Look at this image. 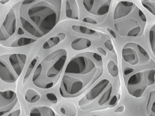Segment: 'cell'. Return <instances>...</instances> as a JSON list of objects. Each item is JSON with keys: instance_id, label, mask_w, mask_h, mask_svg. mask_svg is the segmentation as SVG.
Instances as JSON below:
<instances>
[{"instance_id": "obj_9", "label": "cell", "mask_w": 155, "mask_h": 116, "mask_svg": "<svg viewBox=\"0 0 155 116\" xmlns=\"http://www.w3.org/2000/svg\"><path fill=\"white\" fill-rule=\"evenodd\" d=\"M111 0H83V4L86 10L96 15H101L107 13L109 10Z\"/></svg>"}, {"instance_id": "obj_5", "label": "cell", "mask_w": 155, "mask_h": 116, "mask_svg": "<svg viewBox=\"0 0 155 116\" xmlns=\"http://www.w3.org/2000/svg\"><path fill=\"white\" fill-rule=\"evenodd\" d=\"M21 111L16 93L10 90L0 91V116H19Z\"/></svg>"}, {"instance_id": "obj_28", "label": "cell", "mask_w": 155, "mask_h": 116, "mask_svg": "<svg viewBox=\"0 0 155 116\" xmlns=\"http://www.w3.org/2000/svg\"><path fill=\"white\" fill-rule=\"evenodd\" d=\"M46 98L50 102L55 104L58 101L56 95L53 93H49L46 95Z\"/></svg>"}, {"instance_id": "obj_38", "label": "cell", "mask_w": 155, "mask_h": 116, "mask_svg": "<svg viewBox=\"0 0 155 116\" xmlns=\"http://www.w3.org/2000/svg\"><path fill=\"white\" fill-rule=\"evenodd\" d=\"M36 1L35 0H24L23 1L22 5H28Z\"/></svg>"}, {"instance_id": "obj_22", "label": "cell", "mask_w": 155, "mask_h": 116, "mask_svg": "<svg viewBox=\"0 0 155 116\" xmlns=\"http://www.w3.org/2000/svg\"><path fill=\"white\" fill-rule=\"evenodd\" d=\"M72 28L76 32L86 34H92L96 32L93 30L80 25H73L72 26Z\"/></svg>"}, {"instance_id": "obj_14", "label": "cell", "mask_w": 155, "mask_h": 116, "mask_svg": "<svg viewBox=\"0 0 155 116\" xmlns=\"http://www.w3.org/2000/svg\"><path fill=\"white\" fill-rule=\"evenodd\" d=\"M30 116H60L50 108L46 106L34 107L30 111Z\"/></svg>"}, {"instance_id": "obj_23", "label": "cell", "mask_w": 155, "mask_h": 116, "mask_svg": "<svg viewBox=\"0 0 155 116\" xmlns=\"http://www.w3.org/2000/svg\"><path fill=\"white\" fill-rule=\"evenodd\" d=\"M39 58L38 56H36L32 60L30 63L23 79V84H25L27 81L38 61Z\"/></svg>"}, {"instance_id": "obj_7", "label": "cell", "mask_w": 155, "mask_h": 116, "mask_svg": "<svg viewBox=\"0 0 155 116\" xmlns=\"http://www.w3.org/2000/svg\"><path fill=\"white\" fill-rule=\"evenodd\" d=\"M16 19L15 11L11 9L0 27V41H5L15 34L16 29Z\"/></svg>"}, {"instance_id": "obj_31", "label": "cell", "mask_w": 155, "mask_h": 116, "mask_svg": "<svg viewBox=\"0 0 155 116\" xmlns=\"http://www.w3.org/2000/svg\"><path fill=\"white\" fill-rule=\"evenodd\" d=\"M104 45L105 47L110 51H112L113 50V46L110 40H108L105 42Z\"/></svg>"}, {"instance_id": "obj_12", "label": "cell", "mask_w": 155, "mask_h": 116, "mask_svg": "<svg viewBox=\"0 0 155 116\" xmlns=\"http://www.w3.org/2000/svg\"><path fill=\"white\" fill-rule=\"evenodd\" d=\"M65 15L67 17L72 19L76 20L79 19L80 11L78 5L76 1H66Z\"/></svg>"}, {"instance_id": "obj_13", "label": "cell", "mask_w": 155, "mask_h": 116, "mask_svg": "<svg viewBox=\"0 0 155 116\" xmlns=\"http://www.w3.org/2000/svg\"><path fill=\"white\" fill-rule=\"evenodd\" d=\"M19 18L23 28L27 32L37 38H40L43 36L28 19L22 15H20Z\"/></svg>"}, {"instance_id": "obj_30", "label": "cell", "mask_w": 155, "mask_h": 116, "mask_svg": "<svg viewBox=\"0 0 155 116\" xmlns=\"http://www.w3.org/2000/svg\"><path fill=\"white\" fill-rule=\"evenodd\" d=\"M83 22L92 24H97V21L93 18L87 17L84 18L82 20Z\"/></svg>"}, {"instance_id": "obj_25", "label": "cell", "mask_w": 155, "mask_h": 116, "mask_svg": "<svg viewBox=\"0 0 155 116\" xmlns=\"http://www.w3.org/2000/svg\"><path fill=\"white\" fill-rule=\"evenodd\" d=\"M109 88L103 94L98 101V104L101 105L105 103L110 98L112 91V87L111 84Z\"/></svg>"}, {"instance_id": "obj_16", "label": "cell", "mask_w": 155, "mask_h": 116, "mask_svg": "<svg viewBox=\"0 0 155 116\" xmlns=\"http://www.w3.org/2000/svg\"><path fill=\"white\" fill-rule=\"evenodd\" d=\"M65 37L64 33H60L46 41L43 44V48L45 50L51 48L63 41Z\"/></svg>"}, {"instance_id": "obj_18", "label": "cell", "mask_w": 155, "mask_h": 116, "mask_svg": "<svg viewBox=\"0 0 155 116\" xmlns=\"http://www.w3.org/2000/svg\"><path fill=\"white\" fill-rule=\"evenodd\" d=\"M147 113L149 116H155V91L151 92L146 106Z\"/></svg>"}, {"instance_id": "obj_42", "label": "cell", "mask_w": 155, "mask_h": 116, "mask_svg": "<svg viewBox=\"0 0 155 116\" xmlns=\"http://www.w3.org/2000/svg\"><path fill=\"white\" fill-rule=\"evenodd\" d=\"M99 116V115H93V116Z\"/></svg>"}, {"instance_id": "obj_8", "label": "cell", "mask_w": 155, "mask_h": 116, "mask_svg": "<svg viewBox=\"0 0 155 116\" xmlns=\"http://www.w3.org/2000/svg\"><path fill=\"white\" fill-rule=\"evenodd\" d=\"M115 27L122 36L136 37L140 32V27L135 20L129 19L114 24Z\"/></svg>"}, {"instance_id": "obj_6", "label": "cell", "mask_w": 155, "mask_h": 116, "mask_svg": "<svg viewBox=\"0 0 155 116\" xmlns=\"http://www.w3.org/2000/svg\"><path fill=\"white\" fill-rule=\"evenodd\" d=\"M94 63L89 58L82 56L73 58L69 62L65 68L64 74L81 73L87 74L94 69Z\"/></svg>"}, {"instance_id": "obj_21", "label": "cell", "mask_w": 155, "mask_h": 116, "mask_svg": "<svg viewBox=\"0 0 155 116\" xmlns=\"http://www.w3.org/2000/svg\"><path fill=\"white\" fill-rule=\"evenodd\" d=\"M25 99L28 102L33 103L38 101L40 98L39 93L35 90L32 89H29L26 91L25 96Z\"/></svg>"}, {"instance_id": "obj_29", "label": "cell", "mask_w": 155, "mask_h": 116, "mask_svg": "<svg viewBox=\"0 0 155 116\" xmlns=\"http://www.w3.org/2000/svg\"><path fill=\"white\" fill-rule=\"evenodd\" d=\"M137 47L140 53L145 57L149 59V56L146 51L140 45L137 44Z\"/></svg>"}, {"instance_id": "obj_15", "label": "cell", "mask_w": 155, "mask_h": 116, "mask_svg": "<svg viewBox=\"0 0 155 116\" xmlns=\"http://www.w3.org/2000/svg\"><path fill=\"white\" fill-rule=\"evenodd\" d=\"M122 56L124 60L128 63L135 65L139 62V58L135 50L132 48H125L122 49Z\"/></svg>"}, {"instance_id": "obj_36", "label": "cell", "mask_w": 155, "mask_h": 116, "mask_svg": "<svg viewBox=\"0 0 155 116\" xmlns=\"http://www.w3.org/2000/svg\"><path fill=\"white\" fill-rule=\"evenodd\" d=\"M125 109L124 106L122 105L118 107L114 111V112L117 113H121L124 111Z\"/></svg>"}, {"instance_id": "obj_41", "label": "cell", "mask_w": 155, "mask_h": 116, "mask_svg": "<svg viewBox=\"0 0 155 116\" xmlns=\"http://www.w3.org/2000/svg\"><path fill=\"white\" fill-rule=\"evenodd\" d=\"M9 1L7 0H1L0 1V3L2 4H4L8 2Z\"/></svg>"}, {"instance_id": "obj_35", "label": "cell", "mask_w": 155, "mask_h": 116, "mask_svg": "<svg viewBox=\"0 0 155 116\" xmlns=\"http://www.w3.org/2000/svg\"><path fill=\"white\" fill-rule=\"evenodd\" d=\"M93 58L98 61H101L102 60V59L101 56L96 53H94L93 54Z\"/></svg>"}, {"instance_id": "obj_20", "label": "cell", "mask_w": 155, "mask_h": 116, "mask_svg": "<svg viewBox=\"0 0 155 116\" xmlns=\"http://www.w3.org/2000/svg\"><path fill=\"white\" fill-rule=\"evenodd\" d=\"M61 112L66 116H75L77 113V110L75 106L72 103L63 104L60 108Z\"/></svg>"}, {"instance_id": "obj_34", "label": "cell", "mask_w": 155, "mask_h": 116, "mask_svg": "<svg viewBox=\"0 0 155 116\" xmlns=\"http://www.w3.org/2000/svg\"><path fill=\"white\" fill-rule=\"evenodd\" d=\"M117 100V96L116 95H114L110 102L109 105H114L116 103Z\"/></svg>"}, {"instance_id": "obj_19", "label": "cell", "mask_w": 155, "mask_h": 116, "mask_svg": "<svg viewBox=\"0 0 155 116\" xmlns=\"http://www.w3.org/2000/svg\"><path fill=\"white\" fill-rule=\"evenodd\" d=\"M36 39L26 37H20L11 43L12 47H17L25 46L35 42Z\"/></svg>"}, {"instance_id": "obj_3", "label": "cell", "mask_w": 155, "mask_h": 116, "mask_svg": "<svg viewBox=\"0 0 155 116\" xmlns=\"http://www.w3.org/2000/svg\"><path fill=\"white\" fill-rule=\"evenodd\" d=\"M26 59L25 55L20 53L0 56V79L7 83L15 82L23 71Z\"/></svg>"}, {"instance_id": "obj_27", "label": "cell", "mask_w": 155, "mask_h": 116, "mask_svg": "<svg viewBox=\"0 0 155 116\" xmlns=\"http://www.w3.org/2000/svg\"><path fill=\"white\" fill-rule=\"evenodd\" d=\"M155 28L153 29H152L149 32V39L151 44L152 50L154 52L155 51V32L154 30Z\"/></svg>"}, {"instance_id": "obj_4", "label": "cell", "mask_w": 155, "mask_h": 116, "mask_svg": "<svg viewBox=\"0 0 155 116\" xmlns=\"http://www.w3.org/2000/svg\"><path fill=\"white\" fill-rule=\"evenodd\" d=\"M155 71L146 70L139 72L132 76L127 83L129 94L136 98L140 97L146 88L155 82Z\"/></svg>"}, {"instance_id": "obj_17", "label": "cell", "mask_w": 155, "mask_h": 116, "mask_svg": "<svg viewBox=\"0 0 155 116\" xmlns=\"http://www.w3.org/2000/svg\"><path fill=\"white\" fill-rule=\"evenodd\" d=\"M91 41L85 38H80L76 39L71 43V46L74 50L79 51L87 49L91 46Z\"/></svg>"}, {"instance_id": "obj_1", "label": "cell", "mask_w": 155, "mask_h": 116, "mask_svg": "<svg viewBox=\"0 0 155 116\" xmlns=\"http://www.w3.org/2000/svg\"><path fill=\"white\" fill-rule=\"evenodd\" d=\"M68 56L66 50H57L47 56L36 67L32 77L34 84L44 89L54 86L59 80Z\"/></svg>"}, {"instance_id": "obj_33", "label": "cell", "mask_w": 155, "mask_h": 116, "mask_svg": "<svg viewBox=\"0 0 155 116\" xmlns=\"http://www.w3.org/2000/svg\"><path fill=\"white\" fill-rule=\"evenodd\" d=\"M138 14L139 17L144 22H146L147 18L143 12L140 9L139 10Z\"/></svg>"}, {"instance_id": "obj_32", "label": "cell", "mask_w": 155, "mask_h": 116, "mask_svg": "<svg viewBox=\"0 0 155 116\" xmlns=\"http://www.w3.org/2000/svg\"><path fill=\"white\" fill-rule=\"evenodd\" d=\"M134 71V69L130 67H126L125 68L124 70V73L125 75H127Z\"/></svg>"}, {"instance_id": "obj_2", "label": "cell", "mask_w": 155, "mask_h": 116, "mask_svg": "<svg viewBox=\"0 0 155 116\" xmlns=\"http://www.w3.org/2000/svg\"><path fill=\"white\" fill-rule=\"evenodd\" d=\"M61 1H40L28 9L27 14L29 21L43 36L50 32L58 23Z\"/></svg>"}, {"instance_id": "obj_40", "label": "cell", "mask_w": 155, "mask_h": 116, "mask_svg": "<svg viewBox=\"0 0 155 116\" xmlns=\"http://www.w3.org/2000/svg\"><path fill=\"white\" fill-rule=\"evenodd\" d=\"M97 50L100 53L102 54L104 56H106L107 54L106 52L102 48L99 47L97 48Z\"/></svg>"}, {"instance_id": "obj_37", "label": "cell", "mask_w": 155, "mask_h": 116, "mask_svg": "<svg viewBox=\"0 0 155 116\" xmlns=\"http://www.w3.org/2000/svg\"><path fill=\"white\" fill-rule=\"evenodd\" d=\"M25 33V32L22 28L20 27H19L17 31V35H22L24 34Z\"/></svg>"}, {"instance_id": "obj_26", "label": "cell", "mask_w": 155, "mask_h": 116, "mask_svg": "<svg viewBox=\"0 0 155 116\" xmlns=\"http://www.w3.org/2000/svg\"><path fill=\"white\" fill-rule=\"evenodd\" d=\"M143 5L153 15H155L154 5L148 0H144L142 2Z\"/></svg>"}, {"instance_id": "obj_39", "label": "cell", "mask_w": 155, "mask_h": 116, "mask_svg": "<svg viewBox=\"0 0 155 116\" xmlns=\"http://www.w3.org/2000/svg\"><path fill=\"white\" fill-rule=\"evenodd\" d=\"M107 31L109 32L110 34L113 37L116 38V35L114 32L110 28H107Z\"/></svg>"}, {"instance_id": "obj_10", "label": "cell", "mask_w": 155, "mask_h": 116, "mask_svg": "<svg viewBox=\"0 0 155 116\" xmlns=\"http://www.w3.org/2000/svg\"><path fill=\"white\" fill-rule=\"evenodd\" d=\"M134 3L128 1H121L115 8L114 14V19H119L128 15L131 11Z\"/></svg>"}, {"instance_id": "obj_24", "label": "cell", "mask_w": 155, "mask_h": 116, "mask_svg": "<svg viewBox=\"0 0 155 116\" xmlns=\"http://www.w3.org/2000/svg\"><path fill=\"white\" fill-rule=\"evenodd\" d=\"M107 68L110 75L113 77H116L118 74V67L112 60L109 61L107 64Z\"/></svg>"}, {"instance_id": "obj_11", "label": "cell", "mask_w": 155, "mask_h": 116, "mask_svg": "<svg viewBox=\"0 0 155 116\" xmlns=\"http://www.w3.org/2000/svg\"><path fill=\"white\" fill-rule=\"evenodd\" d=\"M109 81L104 79L101 80L93 87L85 96L87 100H92L97 98L107 87Z\"/></svg>"}]
</instances>
